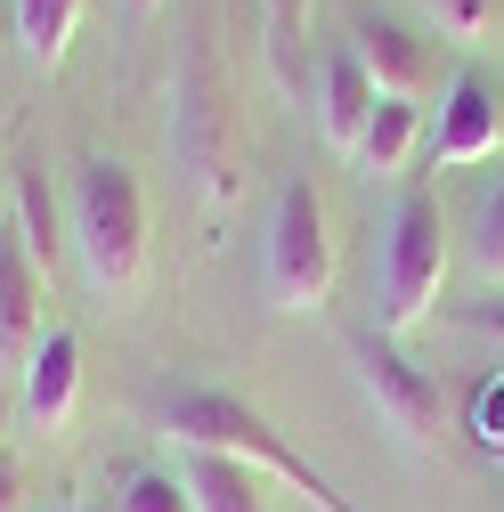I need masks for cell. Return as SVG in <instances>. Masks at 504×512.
<instances>
[{"label":"cell","mask_w":504,"mask_h":512,"mask_svg":"<svg viewBox=\"0 0 504 512\" xmlns=\"http://www.w3.org/2000/svg\"><path fill=\"white\" fill-rule=\"evenodd\" d=\"M171 171L179 187L196 196L204 220H220L244 187V114H236V82L220 66V41L212 33H187L179 49V74H171Z\"/></svg>","instance_id":"cell-1"},{"label":"cell","mask_w":504,"mask_h":512,"mask_svg":"<svg viewBox=\"0 0 504 512\" xmlns=\"http://www.w3.org/2000/svg\"><path fill=\"white\" fill-rule=\"evenodd\" d=\"M163 439H171V447H212V456H236V464H252V472L301 488L318 512H358L334 472H318L301 447H285V431H277L269 415H252L236 391H212V382H179V391L163 399Z\"/></svg>","instance_id":"cell-2"},{"label":"cell","mask_w":504,"mask_h":512,"mask_svg":"<svg viewBox=\"0 0 504 512\" xmlns=\"http://www.w3.org/2000/svg\"><path fill=\"white\" fill-rule=\"evenodd\" d=\"M66 228L98 293H139L147 285V187L131 163L82 155L66 179Z\"/></svg>","instance_id":"cell-3"},{"label":"cell","mask_w":504,"mask_h":512,"mask_svg":"<svg viewBox=\"0 0 504 512\" xmlns=\"http://www.w3.org/2000/svg\"><path fill=\"white\" fill-rule=\"evenodd\" d=\"M439 285H448V212L439 196L407 187L383 220V261H374V326L391 342H407L415 326H431Z\"/></svg>","instance_id":"cell-4"},{"label":"cell","mask_w":504,"mask_h":512,"mask_svg":"<svg viewBox=\"0 0 504 512\" xmlns=\"http://www.w3.org/2000/svg\"><path fill=\"white\" fill-rule=\"evenodd\" d=\"M261 293H269V309H285V317L326 309V293H334V220H326V196H318L309 179H285L277 204H269Z\"/></svg>","instance_id":"cell-5"},{"label":"cell","mask_w":504,"mask_h":512,"mask_svg":"<svg viewBox=\"0 0 504 512\" xmlns=\"http://www.w3.org/2000/svg\"><path fill=\"white\" fill-rule=\"evenodd\" d=\"M350 374H358L366 407L399 431V447H407V456L439 447V382L407 358V342H391L383 326H358V334H350Z\"/></svg>","instance_id":"cell-6"},{"label":"cell","mask_w":504,"mask_h":512,"mask_svg":"<svg viewBox=\"0 0 504 512\" xmlns=\"http://www.w3.org/2000/svg\"><path fill=\"white\" fill-rule=\"evenodd\" d=\"M504 147V106H496V82L480 66H456L448 90H439V122H431V155L464 171V163H488Z\"/></svg>","instance_id":"cell-7"},{"label":"cell","mask_w":504,"mask_h":512,"mask_svg":"<svg viewBox=\"0 0 504 512\" xmlns=\"http://www.w3.org/2000/svg\"><path fill=\"white\" fill-rule=\"evenodd\" d=\"M41 334H49V277H41V261L25 252L17 220H9L0 228V374H25Z\"/></svg>","instance_id":"cell-8"},{"label":"cell","mask_w":504,"mask_h":512,"mask_svg":"<svg viewBox=\"0 0 504 512\" xmlns=\"http://www.w3.org/2000/svg\"><path fill=\"white\" fill-rule=\"evenodd\" d=\"M74 407H82V334L49 326L33 342V358H25V374H17V415L33 431H66Z\"/></svg>","instance_id":"cell-9"},{"label":"cell","mask_w":504,"mask_h":512,"mask_svg":"<svg viewBox=\"0 0 504 512\" xmlns=\"http://www.w3.org/2000/svg\"><path fill=\"white\" fill-rule=\"evenodd\" d=\"M342 49L366 66L374 98H423L431 90V49L407 25H391V17H350V41Z\"/></svg>","instance_id":"cell-10"},{"label":"cell","mask_w":504,"mask_h":512,"mask_svg":"<svg viewBox=\"0 0 504 512\" xmlns=\"http://www.w3.org/2000/svg\"><path fill=\"white\" fill-rule=\"evenodd\" d=\"M366 114H374V82H366V66L350 49H334L326 57V74H318V131H326V147L350 163L358 155V139H366Z\"/></svg>","instance_id":"cell-11"},{"label":"cell","mask_w":504,"mask_h":512,"mask_svg":"<svg viewBox=\"0 0 504 512\" xmlns=\"http://www.w3.org/2000/svg\"><path fill=\"white\" fill-rule=\"evenodd\" d=\"M179 488H187V512H269L261 472L212 456V447H179Z\"/></svg>","instance_id":"cell-12"},{"label":"cell","mask_w":504,"mask_h":512,"mask_svg":"<svg viewBox=\"0 0 504 512\" xmlns=\"http://www.w3.org/2000/svg\"><path fill=\"white\" fill-rule=\"evenodd\" d=\"M431 131H423V106L415 98H374V114H366V139H358V179H407V163H415V147H423Z\"/></svg>","instance_id":"cell-13"},{"label":"cell","mask_w":504,"mask_h":512,"mask_svg":"<svg viewBox=\"0 0 504 512\" xmlns=\"http://www.w3.org/2000/svg\"><path fill=\"white\" fill-rule=\"evenodd\" d=\"M9 17H17V41H25V57H33L41 74L66 66L74 25H82V0H9Z\"/></svg>","instance_id":"cell-14"},{"label":"cell","mask_w":504,"mask_h":512,"mask_svg":"<svg viewBox=\"0 0 504 512\" xmlns=\"http://www.w3.org/2000/svg\"><path fill=\"white\" fill-rule=\"evenodd\" d=\"M464 261L488 293H504V171L480 187V204H472V228H464Z\"/></svg>","instance_id":"cell-15"},{"label":"cell","mask_w":504,"mask_h":512,"mask_svg":"<svg viewBox=\"0 0 504 512\" xmlns=\"http://www.w3.org/2000/svg\"><path fill=\"white\" fill-rule=\"evenodd\" d=\"M301 17L309 0H261V41H269V74L285 98H301Z\"/></svg>","instance_id":"cell-16"},{"label":"cell","mask_w":504,"mask_h":512,"mask_svg":"<svg viewBox=\"0 0 504 512\" xmlns=\"http://www.w3.org/2000/svg\"><path fill=\"white\" fill-rule=\"evenodd\" d=\"M415 9H423V25L439 33V41H488L496 33V0H415Z\"/></svg>","instance_id":"cell-17"},{"label":"cell","mask_w":504,"mask_h":512,"mask_svg":"<svg viewBox=\"0 0 504 512\" xmlns=\"http://www.w3.org/2000/svg\"><path fill=\"white\" fill-rule=\"evenodd\" d=\"M464 431H472V447H480L488 464H504V366L472 382V407H464Z\"/></svg>","instance_id":"cell-18"},{"label":"cell","mask_w":504,"mask_h":512,"mask_svg":"<svg viewBox=\"0 0 504 512\" xmlns=\"http://www.w3.org/2000/svg\"><path fill=\"white\" fill-rule=\"evenodd\" d=\"M49 228H57V220H49V179L25 171V179H17V236H25L33 261H41V277H49V244H57Z\"/></svg>","instance_id":"cell-19"},{"label":"cell","mask_w":504,"mask_h":512,"mask_svg":"<svg viewBox=\"0 0 504 512\" xmlns=\"http://www.w3.org/2000/svg\"><path fill=\"white\" fill-rule=\"evenodd\" d=\"M456 326H464L480 350H496V358H504V293H488V285H480V293L456 309Z\"/></svg>","instance_id":"cell-20"},{"label":"cell","mask_w":504,"mask_h":512,"mask_svg":"<svg viewBox=\"0 0 504 512\" xmlns=\"http://www.w3.org/2000/svg\"><path fill=\"white\" fill-rule=\"evenodd\" d=\"M122 512H187V488H179V472H139L131 488H122Z\"/></svg>","instance_id":"cell-21"},{"label":"cell","mask_w":504,"mask_h":512,"mask_svg":"<svg viewBox=\"0 0 504 512\" xmlns=\"http://www.w3.org/2000/svg\"><path fill=\"white\" fill-rule=\"evenodd\" d=\"M0 512H33V480H25V464L0 447Z\"/></svg>","instance_id":"cell-22"},{"label":"cell","mask_w":504,"mask_h":512,"mask_svg":"<svg viewBox=\"0 0 504 512\" xmlns=\"http://www.w3.org/2000/svg\"><path fill=\"white\" fill-rule=\"evenodd\" d=\"M155 9H163V0H122V17H131V25H147Z\"/></svg>","instance_id":"cell-23"},{"label":"cell","mask_w":504,"mask_h":512,"mask_svg":"<svg viewBox=\"0 0 504 512\" xmlns=\"http://www.w3.org/2000/svg\"><path fill=\"white\" fill-rule=\"evenodd\" d=\"M57 512H90V504H57Z\"/></svg>","instance_id":"cell-24"},{"label":"cell","mask_w":504,"mask_h":512,"mask_svg":"<svg viewBox=\"0 0 504 512\" xmlns=\"http://www.w3.org/2000/svg\"><path fill=\"white\" fill-rule=\"evenodd\" d=\"M0 431H9V407H0Z\"/></svg>","instance_id":"cell-25"}]
</instances>
